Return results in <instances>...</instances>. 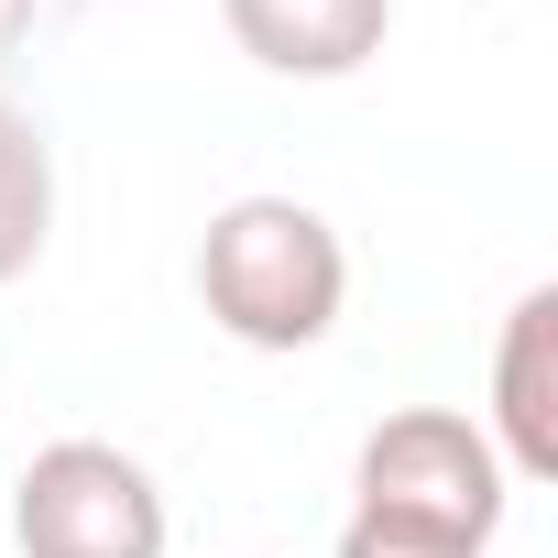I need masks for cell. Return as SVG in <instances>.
<instances>
[{"label":"cell","instance_id":"3","mask_svg":"<svg viewBox=\"0 0 558 558\" xmlns=\"http://www.w3.org/2000/svg\"><path fill=\"white\" fill-rule=\"evenodd\" d=\"M351 493H362V504H384V514L460 525V536H482V547H493V536H504V514H514V482H504V460H493L482 416H460V405H395V416L362 438Z\"/></svg>","mask_w":558,"mask_h":558},{"label":"cell","instance_id":"5","mask_svg":"<svg viewBox=\"0 0 558 558\" xmlns=\"http://www.w3.org/2000/svg\"><path fill=\"white\" fill-rule=\"evenodd\" d=\"M219 23L263 77H362L395 34V0H219Z\"/></svg>","mask_w":558,"mask_h":558},{"label":"cell","instance_id":"1","mask_svg":"<svg viewBox=\"0 0 558 558\" xmlns=\"http://www.w3.org/2000/svg\"><path fill=\"white\" fill-rule=\"evenodd\" d=\"M197 307L241 351H318L351 307V252L307 197H230L197 230Z\"/></svg>","mask_w":558,"mask_h":558},{"label":"cell","instance_id":"8","mask_svg":"<svg viewBox=\"0 0 558 558\" xmlns=\"http://www.w3.org/2000/svg\"><path fill=\"white\" fill-rule=\"evenodd\" d=\"M34 12H45V0H0V66L23 56V34H34Z\"/></svg>","mask_w":558,"mask_h":558},{"label":"cell","instance_id":"4","mask_svg":"<svg viewBox=\"0 0 558 558\" xmlns=\"http://www.w3.org/2000/svg\"><path fill=\"white\" fill-rule=\"evenodd\" d=\"M493 460L504 482H558V286H525L493 340Z\"/></svg>","mask_w":558,"mask_h":558},{"label":"cell","instance_id":"7","mask_svg":"<svg viewBox=\"0 0 558 558\" xmlns=\"http://www.w3.org/2000/svg\"><path fill=\"white\" fill-rule=\"evenodd\" d=\"M340 558H493V547H482V536H460V525H427V514L351 504V525H340Z\"/></svg>","mask_w":558,"mask_h":558},{"label":"cell","instance_id":"2","mask_svg":"<svg viewBox=\"0 0 558 558\" xmlns=\"http://www.w3.org/2000/svg\"><path fill=\"white\" fill-rule=\"evenodd\" d=\"M12 547L23 558H165L175 514H165V482L121 438H56L12 482Z\"/></svg>","mask_w":558,"mask_h":558},{"label":"cell","instance_id":"6","mask_svg":"<svg viewBox=\"0 0 558 558\" xmlns=\"http://www.w3.org/2000/svg\"><path fill=\"white\" fill-rule=\"evenodd\" d=\"M45 241H56V154H45V132L12 99H0V286H23L45 263Z\"/></svg>","mask_w":558,"mask_h":558}]
</instances>
